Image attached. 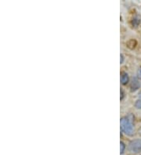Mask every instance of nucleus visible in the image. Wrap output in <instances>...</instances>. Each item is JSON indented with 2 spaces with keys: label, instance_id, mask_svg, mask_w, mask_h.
Here are the masks:
<instances>
[{
  "label": "nucleus",
  "instance_id": "f257e3e1",
  "mask_svg": "<svg viewBox=\"0 0 141 155\" xmlns=\"http://www.w3.org/2000/svg\"><path fill=\"white\" fill-rule=\"evenodd\" d=\"M121 129L123 133L128 136H132L133 134V125L132 123V120L129 119V117H122L121 119Z\"/></svg>",
  "mask_w": 141,
  "mask_h": 155
},
{
  "label": "nucleus",
  "instance_id": "f03ea898",
  "mask_svg": "<svg viewBox=\"0 0 141 155\" xmlns=\"http://www.w3.org/2000/svg\"><path fill=\"white\" fill-rule=\"evenodd\" d=\"M129 149L130 151L133 153H139L141 152V140H133L129 143Z\"/></svg>",
  "mask_w": 141,
  "mask_h": 155
},
{
  "label": "nucleus",
  "instance_id": "7ed1b4c3",
  "mask_svg": "<svg viewBox=\"0 0 141 155\" xmlns=\"http://www.w3.org/2000/svg\"><path fill=\"white\" fill-rule=\"evenodd\" d=\"M140 86L139 85V81L136 78H133V81H132V84H131V88H132V91H135L138 89V88Z\"/></svg>",
  "mask_w": 141,
  "mask_h": 155
},
{
  "label": "nucleus",
  "instance_id": "20e7f679",
  "mask_svg": "<svg viewBox=\"0 0 141 155\" xmlns=\"http://www.w3.org/2000/svg\"><path fill=\"white\" fill-rule=\"evenodd\" d=\"M129 81V76L128 74L125 73V72H122V74H121V82L123 85H126Z\"/></svg>",
  "mask_w": 141,
  "mask_h": 155
},
{
  "label": "nucleus",
  "instance_id": "39448f33",
  "mask_svg": "<svg viewBox=\"0 0 141 155\" xmlns=\"http://www.w3.org/2000/svg\"><path fill=\"white\" fill-rule=\"evenodd\" d=\"M139 23H140V18H139V17H136L133 19V25L135 27L137 26Z\"/></svg>",
  "mask_w": 141,
  "mask_h": 155
},
{
  "label": "nucleus",
  "instance_id": "423d86ee",
  "mask_svg": "<svg viewBox=\"0 0 141 155\" xmlns=\"http://www.w3.org/2000/svg\"><path fill=\"white\" fill-rule=\"evenodd\" d=\"M136 107L139 109H141V100H138L137 102L136 103Z\"/></svg>",
  "mask_w": 141,
  "mask_h": 155
},
{
  "label": "nucleus",
  "instance_id": "0eeeda50",
  "mask_svg": "<svg viewBox=\"0 0 141 155\" xmlns=\"http://www.w3.org/2000/svg\"><path fill=\"white\" fill-rule=\"evenodd\" d=\"M121 153H122L124 152V150H125V144L123 143H121Z\"/></svg>",
  "mask_w": 141,
  "mask_h": 155
},
{
  "label": "nucleus",
  "instance_id": "6e6552de",
  "mask_svg": "<svg viewBox=\"0 0 141 155\" xmlns=\"http://www.w3.org/2000/svg\"><path fill=\"white\" fill-rule=\"evenodd\" d=\"M138 74H139V77L141 78V68L139 70V72H138Z\"/></svg>",
  "mask_w": 141,
  "mask_h": 155
},
{
  "label": "nucleus",
  "instance_id": "1a4fd4ad",
  "mask_svg": "<svg viewBox=\"0 0 141 155\" xmlns=\"http://www.w3.org/2000/svg\"><path fill=\"white\" fill-rule=\"evenodd\" d=\"M122 61H123V56L121 55V63H122Z\"/></svg>",
  "mask_w": 141,
  "mask_h": 155
},
{
  "label": "nucleus",
  "instance_id": "9d476101",
  "mask_svg": "<svg viewBox=\"0 0 141 155\" xmlns=\"http://www.w3.org/2000/svg\"><path fill=\"white\" fill-rule=\"evenodd\" d=\"M139 99H141V93L139 94Z\"/></svg>",
  "mask_w": 141,
  "mask_h": 155
}]
</instances>
